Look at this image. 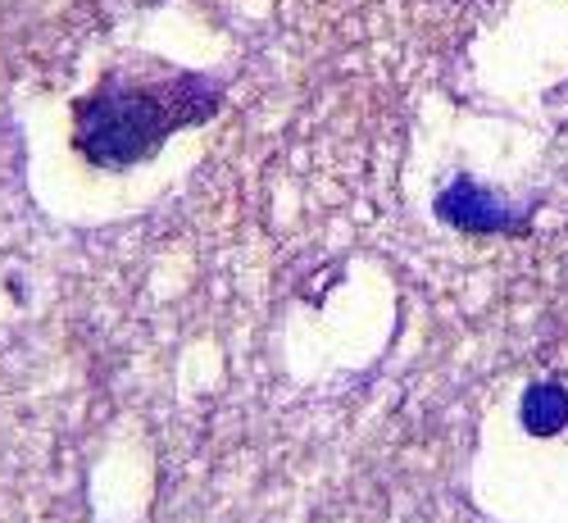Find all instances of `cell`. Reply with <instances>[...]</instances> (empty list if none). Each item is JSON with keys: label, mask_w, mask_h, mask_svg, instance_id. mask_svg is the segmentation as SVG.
Instances as JSON below:
<instances>
[{"label": "cell", "mask_w": 568, "mask_h": 523, "mask_svg": "<svg viewBox=\"0 0 568 523\" xmlns=\"http://www.w3.org/2000/svg\"><path fill=\"white\" fill-rule=\"evenodd\" d=\"M528 405L537 410V414H528L537 433H550V428H559L564 414H568V401H564V392H555V388H537Z\"/></svg>", "instance_id": "6da1fadb"}]
</instances>
